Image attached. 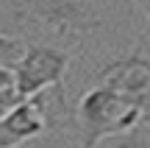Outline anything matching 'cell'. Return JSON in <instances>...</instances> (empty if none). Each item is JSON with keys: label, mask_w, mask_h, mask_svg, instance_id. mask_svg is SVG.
I'll return each mask as SVG.
<instances>
[{"label": "cell", "mask_w": 150, "mask_h": 148, "mask_svg": "<svg viewBox=\"0 0 150 148\" xmlns=\"http://www.w3.org/2000/svg\"><path fill=\"white\" fill-rule=\"evenodd\" d=\"M97 148H150V129L147 126H134L122 134H111L106 137Z\"/></svg>", "instance_id": "cell-6"}, {"label": "cell", "mask_w": 150, "mask_h": 148, "mask_svg": "<svg viewBox=\"0 0 150 148\" xmlns=\"http://www.w3.org/2000/svg\"><path fill=\"white\" fill-rule=\"evenodd\" d=\"M17 20H31L59 39H81L103 25L97 11L86 0H22L17 6Z\"/></svg>", "instance_id": "cell-2"}, {"label": "cell", "mask_w": 150, "mask_h": 148, "mask_svg": "<svg viewBox=\"0 0 150 148\" xmlns=\"http://www.w3.org/2000/svg\"><path fill=\"white\" fill-rule=\"evenodd\" d=\"M25 53H28V42H22V39H17V36L0 34V64L3 67H8V70L14 73V67L22 61Z\"/></svg>", "instance_id": "cell-7"}, {"label": "cell", "mask_w": 150, "mask_h": 148, "mask_svg": "<svg viewBox=\"0 0 150 148\" xmlns=\"http://www.w3.org/2000/svg\"><path fill=\"white\" fill-rule=\"evenodd\" d=\"M75 120H78L81 143H83L81 148H97L111 134H122L145 123V109L128 104L106 84H97L78 101Z\"/></svg>", "instance_id": "cell-1"}, {"label": "cell", "mask_w": 150, "mask_h": 148, "mask_svg": "<svg viewBox=\"0 0 150 148\" xmlns=\"http://www.w3.org/2000/svg\"><path fill=\"white\" fill-rule=\"evenodd\" d=\"M17 104H22L20 92H17L14 84H8V87H0V120H3L6 115H8L11 109H14Z\"/></svg>", "instance_id": "cell-8"}, {"label": "cell", "mask_w": 150, "mask_h": 148, "mask_svg": "<svg viewBox=\"0 0 150 148\" xmlns=\"http://www.w3.org/2000/svg\"><path fill=\"white\" fill-rule=\"evenodd\" d=\"M67 67H70V56L59 48L50 45H28V53L22 61L14 67V87L22 101L33 98V95L45 92V89H61V78H64Z\"/></svg>", "instance_id": "cell-3"}, {"label": "cell", "mask_w": 150, "mask_h": 148, "mask_svg": "<svg viewBox=\"0 0 150 148\" xmlns=\"http://www.w3.org/2000/svg\"><path fill=\"white\" fill-rule=\"evenodd\" d=\"M97 81L106 84L108 89L125 98L128 104L150 106V56L142 53V48H136L134 53L122 56V59H114L97 73Z\"/></svg>", "instance_id": "cell-4"}, {"label": "cell", "mask_w": 150, "mask_h": 148, "mask_svg": "<svg viewBox=\"0 0 150 148\" xmlns=\"http://www.w3.org/2000/svg\"><path fill=\"white\" fill-rule=\"evenodd\" d=\"M8 84H14V73L0 64V87H8Z\"/></svg>", "instance_id": "cell-9"}, {"label": "cell", "mask_w": 150, "mask_h": 148, "mask_svg": "<svg viewBox=\"0 0 150 148\" xmlns=\"http://www.w3.org/2000/svg\"><path fill=\"white\" fill-rule=\"evenodd\" d=\"M136 3H139V6H142V9H145V14L150 17V0H136Z\"/></svg>", "instance_id": "cell-10"}, {"label": "cell", "mask_w": 150, "mask_h": 148, "mask_svg": "<svg viewBox=\"0 0 150 148\" xmlns=\"http://www.w3.org/2000/svg\"><path fill=\"white\" fill-rule=\"evenodd\" d=\"M47 126H56V117L50 115V101H47V89H45V92L17 104L0 120V148H17L39 137Z\"/></svg>", "instance_id": "cell-5"}]
</instances>
